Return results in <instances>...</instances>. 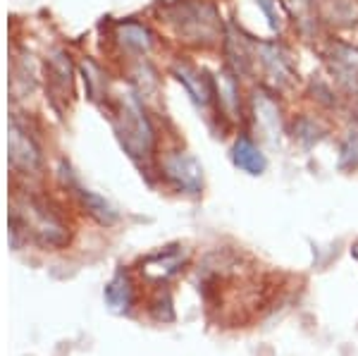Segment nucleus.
I'll return each mask as SVG.
<instances>
[{
  "label": "nucleus",
  "instance_id": "1",
  "mask_svg": "<svg viewBox=\"0 0 358 356\" xmlns=\"http://www.w3.org/2000/svg\"><path fill=\"white\" fill-rule=\"evenodd\" d=\"M167 20L189 43L213 45L222 41V22L215 5L208 0H179L167 8Z\"/></svg>",
  "mask_w": 358,
  "mask_h": 356
},
{
  "label": "nucleus",
  "instance_id": "2",
  "mask_svg": "<svg viewBox=\"0 0 358 356\" xmlns=\"http://www.w3.org/2000/svg\"><path fill=\"white\" fill-rule=\"evenodd\" d=\"M115 127H117V136L122 141L124 151L134 160L148 158L153 153V127L134 94L120 96V111L117 120H115Z\"/></svg>",
  "mask_w": 358,
  "mask_h": 356
},
{
  "label": "nucleus",
  "instance_id": "3",
  "mask_svg": "<svg viewBox=\"0 0 358 356\" xmlns=\"http://www.w3.org/2000/svg\"><path fill=\"white\" fill-rule=\"evenodd\" d=\"M165 177L184 194H201L203 189V168L192 153L175 151L163 160Z\"/></svg>",
  "mask_w": 358,
  "mask_h": 356
},
{
  "label": "nucleus",
  "instance_id": "4",
  "mask_svg": "<svg viewBox=\"0 0 358 356\" xmlns=\"http://www.w3.org/2000/svg\"><path fill=\"white\" fill-rule=\"evenodd\" d=\"M256 53L265 74L277 86H289L296 79V65H294L289 50L285 45H280L277 41H261L256 43Z\"/></svg>",
  "mask_w": 358,
  "mask_h": 356
},
{
  "label": "nucleus",
  "instance_id": "5",
  "mask_svg": "<svg viewBox=\"0 0 358 356\" xmlns=\"http://www.w3.org/2000/svg\"><path fill=\"white\" fill-rule=\"evenodd\" d=\"M327 65L334 82L344 91L358 96V48L349 43H332L327 50Z\"/></svg>",
  "mask_w": 358,
  "mask_h": 356
},
{
  "label": "nucleus",
  "instance_id": "6",
  "mask_svg": "<svg viewBox=\"0 0 358 356\" xmlns=\"http://www.w3.org/2000/svg\"><path fill=\"white\" fill-rule=\"evenodd\" d=\"M172 72H175V77L184 84V89H187V94L194 99L196 106L208 108L215 101L213 79L208 77L206 72H199L194 65H189V62H177V65L172 67Z\"/></svg>",
  "mask_w": 358,
  "mask_h": 356
},
{
  "label": "nucleus",
  "instance_id": "7",
  "mask_svg": "<svg viewBox=\"0 0 358 356\" xmlns=\"http://www.w3.org/2000/svg\"><path fill=\"white\" fill-rule=\"evenodd\" d=\"M213 89H215L217 108L222 111L224 118H239L241 115V91L236 74L229 67H222L220 72L213 77Z\"/></svg>",
  "mask_w": 358,
  "mask_h": 356
},
{
  "label": "nucleus",
  "instance_id": "8",
  "mask_svg": "<svg viewBox=\"0 0 358 356\" xmlns=\"http://www.w3.org/2000/svg\"><path fill=\"white\" fill-rule=\"evenodd\" d=\"M232 163L241 172H246V175H253V177L263 175L265 168H268V158H265V153L261 151V146H258V143L253 141L251 136H246V134H239L234 139Z\"/></svg>",
  "mask_w": 358,
  "mask_h": 356
},
{
  "label": "nucleus",
  "instance_id": "9",
  "mask_svg": "<svg viewBox=\"0 0 358 356\" xmlns=\"http://www.w3.org/2000/svg\"><path fill=\"white\" fill-rule=\"evenodd\" d=\"M184 266V254L179 249H165V251H158V254L148 256L141 266V273L143 278L148 280H170L172 275L179 273V268Z\"/></svg>",
  "mask_w": 358,
  "mask_h": 356
},
{
  "label": "nucleus",
  "instance_id": "10",
  "mask_svg": "<svg viewBox=\"0 0 358 356\" xmlns=\"http://www.w3.org/2000/svg\"><path fill=\"white\" fill-rule=\"evenodd\" d=\"M10 160H13L15 168L24 170V172H34L41 165V153L34 146L31 139L22 131L20 127L10 129Z\"/></svg>",
  "mask_w": 358,
  "mask_h": 356
},
{
  "label": "nucleus",
  "instance_id": "11",
  "mask_svg": "<svg viewBox=\"0 0 358 356\" xmlns=\"http://www.w3.org/2000/svg\"><path fill=\"white\" fill-rule=\"evenodd\" d=\"M253 113H256V124L265 134H282V118L277 103L268 94H256L253 99Z\"/></svg>",
  "mask_w": 358,
  "mask_h": 356
},
{
  "label": "nucleus",
  "instance_id": "12",
  "mask_svg": "<svg viewBox=\"0 0 358 356\" xmlns=\"http://www.w3.org/2000/svg\"><path fill=\"white\" fill-rule=\"evenodd\" d=\"M117 36L127 48L136 50V53H148L153 48V36L143 24L138 22H122L117 24Z\"/></svg>",
  "mask_w": 358,
  "mask_h": 356
},
{
  "label": "nucleus",
  "instance_id": "13",
  "mask_svg": "<svg viewBox=\"0 0 358 356\" xmlns=\"http://www.w3.org/2000/svg\"><path fill=\"white\" fill-rule=\"evenodd\" d=\"M131 299H134V292H131L129 278L124 273H117L106 287V301L110 304L113 311L122 313L131 306Z\"/></svg>",
  "mask_w": 358,
  "mask_h": 356
},
{
  "label": "nucleus",
  "instance_id": "14",
  "mask_svg": "<svg viewBox=\"0 0 358 356\" xmlns=\"http://www.w3.org/2000/svg\"><path fill=\"white\" fill-rule=\"evenodd\" d=\"M224 53L229 57V70H232L236 77L239 74H248L251 72V50L246 48V45H241V36L236 38L232 31L224 36Z\"/></svg>",
  "mask_w": 358,
  "mask_h": 356
},
{
  "label": "nucleus",
  "instance_id": "15",
  "mask_svg": "<svg viewBox=\"0 0 358 356\" xmlns=\"http://www.w3.org/2000/svg\"><path fill=\"white\" fill-rule=\"evenodd\" d=\"M79 199H82V204L86 206V211H89L98 222H103V225H113V222L117 220V211H115L103 197H98V194L89 192V189H79Z\"/></svg>",
  "mask_w": 358,
  "mask_h": 356
},
{
  "label": "nucleus",
  "instance_id": "16",
  "mask_svg": "<svg viewBox=\"0 0 358 356\" xmlns=\"http://www.w3.org/2000/svg\"><path fill=\"white\" fill-rule=\"evenodd\" d=\"M294 136H296L303 146H313V143H317L325 136V127H322L315 118L301 115V118L294 120Z\"/></svg>",
  "mask_w": 358,
  "mask_h": 356
},
{
  "label": "nucleus",
  "instance_id": "17",
  "mask_svg": "<svg viewBox=\"0 0 358 356\" xmlns=\"http://www.w3.org/2000/svg\"><path fill=\"white\" fill-rule=\"evenodd\" d=\"M339 168L342 170H358V129L346 131L339 146Z\"/></svg>",
  "mask_w": 358,
  "mask_h": 356
},
{
  "label": "nucleus",
  "instance_id": "18",
  "mask_svg": "<svg viewBox=\"0 0 358 356\" xmlns=\"http://www.w3.org/2000/svg\"><path fill=\"white\" fill-rule=\"evenodd\" d=\"M258 8L263 10V15L268 17V27L277 31L282 24V17L277 13V0H258Z\"/></svg>",
  "mask_w": 358,
  "mask_h": 356
},
{
  "label": "nucleus",
  "instance_id": "19",
  "mask_svg": "<svg viewBox=\"0 0 358 356\" xmlns=\"http://www.w3.org/2000/svg\"><path fill=\"white\" fill-rule=\"evenodd\" d=\"M351 254H354V256H356V258H358V242H356V244H354V249H351Z\"/></svg>",
  "mask_w": 358,
  "mask_h": 356
}]
</instances>
